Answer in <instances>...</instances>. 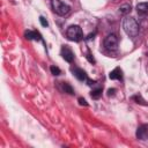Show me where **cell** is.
<instances>
[{"instance_id":"obj_17","label":"cell","mask_w":148,"mask_h":148,"mask_svg":"<svg viewBox=\"0 0 148 148\" xmlns=\"http://www.w3.org/2000/svg\"><path fill=\"white\" fill-rule=\"evenodd\" d=\"M79 102H80V104L81 105H84V106H87L88 104H87V102H86V99H83V98H79Z\"/></svg>"},{"instance_id":"obj_8","label":"cell","mask_w":148,"mask_h":148,"mask_svg":"<svg viewBox=\"0 0 148 148\" xmlns=\"http://www.w3.org/2000/svg\"><path fill=\"white\" fill-rule=\"evenodd\" d=\"M110 79H112V80H120L121 79V69L119 68V67H117V68H114L113 71H111L110 72Z\"/></svg>"},{"instance_id":"obj_9","label":"cell","mask_w":148,"mask_h":148,"mask_svg":"<svg viewBox=\"0 0 148 148\" xmlns=\"http://www.w3.org/2000/svg\"><path fill=\"white\" fill-rule=\"evenodd\" d=\"M136 10L140 14H145L148 12V2H139L136 5Z\"/></svg>"},{"instance_id":"obj_7","label":"cell","mask_w":148,"mask_h":148,"mask_svg":"<svg viewBox=\"0 0 148 148\" xmlns=\"http://www.w3.org/2000/svg\"><path fill=\"white\" fill-rule=\"evenodd\" d=\"M72 71H73V74L75 75V77H76L77 80H80V81H86V80H88V79H87V74H86V72H84L83 69H81V68H73Z\"/></svg>"},{"instance_id":"obj_12","label":"cell","mask_w":148,"mask_h":148,"mask_svg":"<svg viewBox=\"0 0 148 148\" xmlns=\"http://www.w3.org/2000/svg\"><path fill=\"white\" fill-rule=\"evenodd\" d=\"M62 89H64V91L65 92H67V94H74V91H73V88L67 83V82H62Z\"/></svg>"},{"instance_id":"obj_18","label":"cell","mask_w":148,"mask_h":148,"mask_svg":"<svg viewBox=\"0 0 148 148\" xmlns=\"http://www.w3.org/2000/svg\"><path fill=\"white\" fill-rule=\"evenodd\" d=\"M116 91V89H109V95H111V94H113Z\"/></svg>"},{"instance_id":"obj_1","label":"cell","mask_w":148,"mask_h":148,"mask_svg":"<svg viewBox=\"0 0 148 148\" xmlns=\"http://www.w3.org/2000/svg\"><path fill=\"white\" fill-rule=\"evenodd\" d=\"M123 29L130 37H136L139 34V24L132 16H126L123 21Z\"/></svg>"},{"instance_id":"obj_10","label":"cell","mask_w":148,"mask_h":148,"mask_svg":"<svg viewBox=\"0 0 148 148\" xmlns=\"http://www.w3.org/2000/svg\"><path fill=\"white\" fill-rule=\"evenodd\" d=\"M25 38H28V39H40V35L36 31H27L25 32Z\"/></svg>"},{"instance_id":"obj_13","label":"cell","mask_w":148,"mask_h":148,"mask_svg":"<svg viewBox=\"0 0 148 148\" xmlns=\"http://www.w3.org/2000/svg\"><path fill=\"white\" fill-rule=\"evenodd\" d=\"M101 96H102V89H96V90H94L91 92V97L94 99H98Z\"/></svg>"},{"instance_id":"obj_11","label":"cell","mask_w":148,"mask_h":148,"mask_svg":"<svg viewBox=\"0 0 148 148\" xmlns=\"http://www.w3.org/2000/svg\"><path fill=\"white\" fill-rule=\"evenodd\" d=\"M130 12H131V5H130V3H124V5H121V6L119 7V13H120V14L126 15V14H128Z\"/></svg>"},{"instance_id":"obj_5","label":"cell","mask_w":148,"mask_h":148,"mask_svg":"<svg viewBox=\"0 0 148 148\" xmlns=\"http://www.w3.org/2000/svg\"><path fill=\"white\" fill-rule=\"evenodd\" d=\"M136 138L139 140H148V124H143L138 127L136 130Z\"/></svg>"},{"instance_id":"obj_4","label":"cell","mask_w":148,"mask_h":148,"mask_svg":"<svg viewBox=\"0 0 148 148\" xmlns=\"http://www.w3.org/2000/svg\"><path fill=\"white\" fill-rule=\"evenodd\" d=\"M104 46L109 51H117L118 49V38L114 34H110L104 39Z\"/></svg>"},{"instance_id":"obj_14","label":"cell","mask_w":148,"mask_h":148,"mask_svg":"<svg viewBox=\"0 0 148 148\" xmlns=\"http://www.w3.org/2000/svg\"><path fill=\"white\" fill-rule=\"evenodd\" d=\"M132 98H133V99H134V101H135V102H136L138 104H145V105H147L146 103H143L145 101H143V99L141 98V96H140V95H135V96H133Z\"/></svg>"},{"instance_id":"obj_16","label":"cell","mask_w":148,"mask_h":148,"mask_svg":"<svg viewBox=\"0 0 148 148\" xmlns=\"http://www.w3.org/2000/svg\"><path fill=\"white\" fill-rule=\"evenodd\" d=\"M39 21H40V24H42L43 27H47V24H49V23H47V21H46L43 16H40V17H39Z\"/></svg>"},{"instance_id":"obj_19","label":"cell","mask_w":148,"mask_h":148,"mask_svg":"<svg viewBox=\"0 0 148 148\" xmlns=\"http://www.w3.org/2000/svg\"><path fill=\"white\" fill-rule=\"evenodd\" d=\"M112 1H113V2H118L119 0H112Z\"/></svg>"},{"instance_id":"obj_3","label":"cell","mask_w":148,"mask_h":148,"mask_svg":"<svg viewBox=\"0 0 148 148\" xmlns=\"http://www.w3.org/2000/svg\"><path fill=\"white\" fill-rule=\"evenodd\" d=\"M52 8H53L54 13L60 15V16H64V15L68 14L69 10H71V7L67 3L62 2L61 0H52Z\"/></svg>"},{"instance_id":"obj_6","label":"cell","mask_w":148,"mask_h":148,"mask_svg":"<svg viewBox=\"0 0 148 148\" xmlns=\"http://www.w3.org/2000/svg\"><path fill=\"white\" fill-rule=\"evenodd\" d=\"M61 56H62V58H64L66 61H68V62H72L73 59H74V54H73L72 50L68 49L67 46H62V49H61Z\"/></svg>"},{"instance_id":"obj_2","label":"cell","mask_w":148,"mask_h":148,"mask_svg":"<svg viewBox=\"0 0 148 148\" xmlns=\"http://www.w3.org/2000/svg\"><path fill=\"white\" fill-rule=\"evenodd\" d=\"M66 36L69 40L80 42L83 38V32H82V29L79 25H71L66 30Z\"/></svg>"},{"instance_id":"obj_15","label":"cell","mask_w":148,"mask_h":148,"mask_svg":"<svg viewBox=\"0 0 148 148\" xmlns=\"http://www.w3.org/2000/svg\"><path fill=\"white\" fill-rule=\"evenodd\" d=\"M50 69H51V73H52L53 75H59V74L61 73V71H60L57 66H51V68H50Z\"/></svg>"}]
</instances>
